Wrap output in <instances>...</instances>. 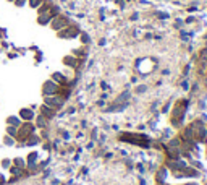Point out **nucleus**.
<instances>
[{"label":"nucleus","instance_id":"4","mask_svg":"<svg viewBox=\"0 0 207 185\" xmlns=\"http://www.w3.org/2000/svg\"><path fill=\"white\" fill-rule=\"evenodd\" d=\"M3 141H5V145H8V146H12L13 145V138H12V136H5V138H3Z\"/></svg>","mask_w":207,"mask_h":185},{"label":"nucleus","instance_id":"5","mask_svg":"<svg viewBox=\"0 0 207 185\" xmlns=\"http://www.w3.org/2000/svg\"><path fill=\"white\" fill-rule=\"evenodd\" d=\"M36 157H37V154H36V153H33V154H29V166H31V164H33V162H34V161H36Z\"/></svg>","mask_w":207,"mask_h":185},{"label":"nucleus","instance_id":"1","mask_svg":"<svg viewBox=\"0 0 207 185\" xmlns=\"http://www.w3.org/2000/svg\"><path fill=\"white\" fill-rule=\"evenodd\" d=\"M20 115H21V117L25 119V120H29V119L33 117V112H31L29 109H23V111L20 112Z\"/></svg>","mask_w":207,"mask_h":185},{"label":"nucleus","instance_id":"2","mask_svg":"<svg viewBox=\"0 0 207 185\" xmlns=\"http://www.w3.org/2000/svg\"><path fill=\"white\" fill-rule=\"evenodd\" d=\"M7 123H8V125L16 127V125H20V119H18V117H15V115H12V117L7 119Z\"/></svg>","mask_w":207,"mask_h":185},{"label":"nucleus","instance_id":"6","mask_svg":"<svg viewBox=\"0 0 207 185\" xmlns=\"http://www.w3.org/2000/svg\"><path fill=\"white\" fill-rule=\"evenodd\" d=\"M2 166H3V167H8V166H10V161H8V159L2 161Z\"/></svg>","mask_w":207,"mask_h":185},{"label":"nucleus","instance_id":"3","mask_svg":"<svg viewBox=\"0 0 207 185\" xmlns=\"http://www.w3.org/2000/svg\"><path fill=\"white\" fill-rule=\"evenodd\" d=\"M8 135L10 136H15L16 135V128L13 125H8Z\"/></svg>","mask_w":207,"mask_h":185},{"label":"nucleus","instance_id":"7","mask_svg":"<svg viewBox=\"0 0 207 185\" xmlns=\"http://www.w3.org/2000/svg\"><path fill=\"white\" fill-rule=\"evenodd\" d=\"M15 162H16V164H18V166H25V162H23V161H21V159H20V157H18V159H16V161H15Z\"/></svg>","mask_w":207,"mask_h":185}]
</instances>
